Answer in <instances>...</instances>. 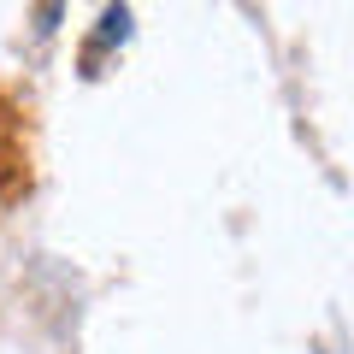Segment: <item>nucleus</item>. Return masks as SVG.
I'll list each match as a JSON object with an SVG mask.
<instances>
[{
    "instance_id": "f257e3e1",
    "label": "nucleus",
    "mask_w": 354,
    "mask_h": 354,
    "mask_svg": "<svg viewBox=\"0 0 354 354\" xmlns=\"http://www.w3.org/2000/svg\"><path fill=\"white\" fill-rule=\"evenodd\" d=\"M101 24H106V30H101V36H130V12H124V6H118V12H106V18H101Z\"/></svg>"
}]
</instances>
